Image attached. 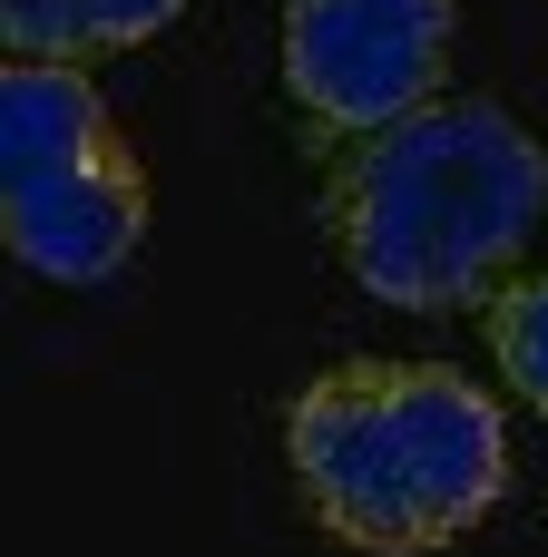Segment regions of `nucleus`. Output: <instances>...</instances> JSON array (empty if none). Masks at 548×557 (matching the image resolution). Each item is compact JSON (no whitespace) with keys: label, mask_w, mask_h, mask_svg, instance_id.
I'll return each mask as SVG.
<instances>
[{"label":"nucleus","mask_w":548,"mask_h":557,"mask_svg":"<svg viewBox=\"0 0 548 557\" xmlns=\"http://www.w3.org/2000/svg\"><path fill=\"white\" fill-rule=\"evenodd\" d=\"M490 352H500V372L520 382V401L548 421V274L490 294Z\"/></svg>","instance_id":"nucleus-6"},{"label":"nucleus","mask_w":548,"mask_h":557,"mask_svg":"<svg viewBox=\"0 0 548 557\" xmlns=\"http://www.w3.org/2000/svg\"><path fill=\"white\" fill-rule=\"evenodd\" d=\"M548 215V147L500 98H431L382 137H353L333 176V245L392 313L490 294Z\"/></svg>","instance_id":"nucleus-1"},{"label":"nucleus","mask_w":548,"mask_h":557,"mask_svg":"<svg viewBox=\"0 0 548 557\" xmlns=\"http://www.w3.org/2000/svg\"><path fill=\"white\" fill-rule=\"evenodd\" d=\"M451 0H284V98L324 137H382L441 98Z\"/></svg>","instance_id":"nucleus-4"},{"label":"nucleus","mask_w":548,"mask_h":557,"mask_svg":"<svg viewBox=\"0 0 548 557\" xmlns=\"http://www.w3.org/2000/svg\"><path fill=\"white\" fill-rule=\"evenodd\" d=\"M284 460L363 557H431L510 499V421L441 362H333L294 392Z\"/></svg>","instance_id":"nucleus-2"},{"label":"nucleus","mask_w":548,"mask_h":557,"mask_svg":"<svg viewBox=\"0 0 548 557\" xmlns=\"http://www.w3.org/2000/svg\"><path fill=\"white\" fill-rule=\"evenodd\" d=\"M176 10L186 0H0V39H10V59L78 69V59H108V49L157 39Z\"/></svg>","instance_id":"nucleus-5"},{"label":"nucleus","mask_w":548,"mask_h":557,"mask_svg":"<svg viewBox=\"0 0 548 557\" xmlns=\"http://www.w3.org/2000/svg\"><path fill=\"white\" fill-rule=\"evenodd\" d=\"M0 235L39 284H118L147 245V166L78 69H0Z\"/></svg>","instance_id":"nucleus-3"}]
</instances>
